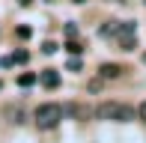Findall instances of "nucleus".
Masks as SVG:
<instances>
[{
  "label": "nucleus",
  "mask_w": 146,
  "mask_h": 143,
  "mask_svg": "<svg viewBox=\"0 0 146 143\" xmlns=\"http://www.w3.org/2000/svg\"><path fill=\"white\" fill-rule=\"evenodd\" d=\"M137 116H140V119L146 122V101H143V105H140V107H137Z\"/></svg>",
  "instance_id": "13"
},
{
  "label": "nucleus",
  "mask_w": 146,
  "mask_h": 143,
  "mask_svg": "<svg viewBox=\"0 0 146 143\" xmlns=\"http://www.w3.org/2000/svg\"><path fill=\"white\" fill-rule=\"evenodd\" d=\"M33 119H36L39 128H54V125H60V119H66V116H63V105H57V101H45V105L36 107Z\"/></svg>",
  "instance_id": "2"
},
{
  "label": "nucleus",
  "mask_w": 146,
  "mask_h": 143,
  "mask_svg": "<svg viewBox=\"0 0 146 143\" xmlns=\"http://www.w3.org/2000/svg\"><path fill=\"white\" fill-rule=\"evenodd\" d=\"M75 3H87V0H75Z\"/></svg>",
  "instance_id": "14"
},
{
  "label": "nucleus",
  "mask_w": 146,
  "mask_h": 143,
  "mask_svg": "<svg viewBox=\"0 0 146 143\" xmlns=\"http://www.w3.org/2000/svg\"><path fill=\"white\" fill-rule=\"evenodd\" d=\"M36 81H39V75H33V72H24V75H18V87H33Z\"/></svg>",
  "instance_id": "7"
},
{
  "label": "nucleus",
  "mask_w": 146,
  "mask_h": 143,
  "mask_svg": "<svg viewBox=\"0 0 146 143\" xmlns=\"http://www.w3.org/2000/svg\"><path fill=\"white\" fill-rule=\"evenodd\" d=\"M69 72H81V60H75V57H72V60H69Z\"/></svg>",
  "instance_id": "10"
},
{
  "label": "nucleus",
  "mask_w": 146,
  "mask_h": 143,
  "mask_svg": "<svg viewBox=\"0 0 146 143\" xmlns=\"http://www.w3.org/2000/svg\"><path fill=\"white\" fill-rule=\"evenodd\" d=\"M27 60H30L27 51H15V54H12V63H27Z\"/></svg>",
  "instance_id": "8"
},
{
  "label": "nucleus",
  "mask_w": 146,
  "mask_h": 143,
  "mask_svg": "<svg viewBox=\"0 0 146 143\" xmlns=\"http://www.w3.org/2000/svg\"><path fill=\"white\" fill-rule=\"evenodd\" d=\"M39 81H42V83H45V87H48V89H54V87H60V75H57L54 69L42 72V75H39Z\"/></svg>",
  "instance_id": "5"
},
{
  "label": "nucleus",
  "mask_w": 146,
  "mask_h": 143,
  "mask_svg": "<svg viewBox=\"0 0 146 143\" xmlns=\"http://www.w3.org/2000/svg\"><path fill=\"white\" fill-rule=\"evenodd\" d=\"M122 66H116V63H104V66H98V75H102V77H108V81H113V77H119V75H122Z\"/></svg>",
  "instance_id": "4"
},
{
  "label": "nucleus",
  "mask_w": 146,
  "mask_h": 143,
  "mask_svg": "<svg viewBox=\"0 0 146 143\" xmlns=\"http://www.w3.org/2000/svg\"><path fill=\"white\" fill-rule=\"evenodd\" d=\"M18 36H21V39H30V27H18Z\"/></svg>",
  "instance_id": "12"
},
{
  "label": "nucleus",
  "mask_w": 146,
  "mask_h": 143,
  "mask_svg": "<svg viewBox=\"0 0 146 143\" xmlns=\"http://www.w3.org/2000/svg\"><path fill=\"white\" fill-rule=\"evenodd\" d=\"M92 116L96 119H110V122H131L137 116V110L131 105H122V101H102V105L92 107Z\"/></svg>",
  "instance_id": "1"
},
{
  "label": "nucleus",
  "mask_w": 146,
  "mask_h": 143,
  "mask_svg": "<svg viewBox=\"0 0 146 143\" xmlns=\"http://www.w3.org/2000/svg\"><path fill=\"white\" fill-rule=\"evenodd\" d=\"M42 51H45V54H54V51H57V45H54V42H45V48H42Z\"/></svg>",
  "instance_id": "11"
},
{
  "label": "nucleus",
  "mask_w": 146,
  "mask_h": 143,
  "mask_svg": "<svg viewBox=\"0 0 146 143\" xmlns=\"http://www.w3.org/2000/svg\"><path fill=\"white\" fill-rule=\"evenodd\" d=\"M21 3H24V6H27V3H30V0H21Z\"/></svg>",
  "instance_id": "15"
},
{
  "label": "nucleus",
  "mask_w": 146,
  "mask_h": 143,
  "mask_svg": "<svg viewBox=\"0 0 146 143\" xmlns=\"http://www.w3.org/2000/svg\"><path fill=\"white\" fill-rule=\"evenodd\" d=\"M90 113H92L90 107H84V105H75V101L63 105V116H66V119H87Z\"/></svg>",
  "instance_id": "3"
},
{
  "label": "nucleus",
  "mask_w": 146,
  "mask_h": 143,
  "mask_svg": "<svg viewBox=\"0 0 146 143\" xmlns=\"http://www.w3.org/2000/svg\"><path fill=\"white\" fill-rule=\"evenodd\" d=\"M6 116H9V122H15V125L24 122V110L21 107H6Z\"/></svg>",
  "instance_id": "6"
},
{
  "label": "nucleus",
  "mask_w": 146,
  "mask_h": 143,
  "mask_svg": "<svg viewBox=\"0 0 146 143\" xmlns=\"http://www.w3.org/2000/svg\"><path fill=\"white\" fill-rule=\"evenodd\" d=\"M66 51H69L72 57H78V54H81L84 48H81V45H78V42H69V45H66Z\"/></svg>",
  "instance_id": "9"
}]
</instances>
